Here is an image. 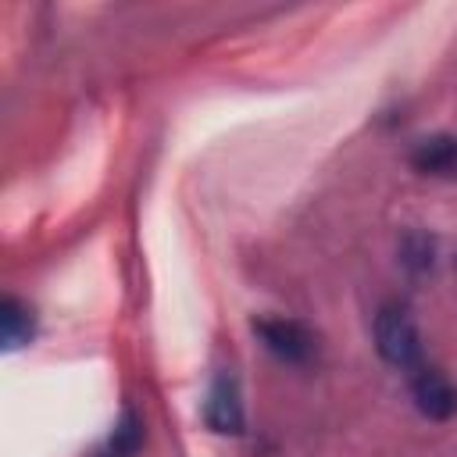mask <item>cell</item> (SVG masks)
<instances>
[{"instance_id":"cell-1","label":"cell","mask_w":457,"mask_h":457,"mask_svg":"<svg viewBox=\"0 0 457 457\" xmlns=\"http://www.w3.org/2000/svg\"><path fill=\"white\" fill-rule=\"evenodd\" d=\"M375 346L378 353L396 368H414L421 357V339L403 307H382L375 314Z\"/></svg>"},{"instance_id":"cell-7","label":"cell","mask_w":457,"mask_h":457,"mask_svg":"<svg viewBox=\"0 0 457 457\" xmlns=\"http://www.w3.org/2000/svg\"><path fill=\"white\" fill-rule=\"evenodd\" d=\"M107 446L118 457H136L139 453V446H143V421L136 418V411H121V418L114 421V428L107 436Z\"/></svg>"},{"instance_id":"cell-8","label":"cell","mask_w":457,"mask_h":457,"mask_svg":"<svg viewBox=\"0 0 457 457\" xmlns=\"http://www.w3.org/2000/svg\"><path fill=\"white\" fill-rule=\"evenodd\" d=\"M400 253H403V264H407L411 271H425V268H432V239H428L425 232H411V236L403 239Z\"/></svg>"},{"instance_id":"cell-5","label":"cell","mask_w":457,"mask_h":457,"mask_svg":"<svg viewBox=\"0 0 457 457\" xmlns=\"http://www.w3.org/2000/svg\"><path fill=\"white\" fill-rule=\"evenodd\" d=\"M411 164L425 175H457V136H425L411 150Z\"/></svg>"},{"instance_id":"cell-6","label":"cell","mask_w":457,"mask_h":457,"mask_svg":"<svg viewBox=\"0 0 457 457\" xmlns=\"http://www.w3.org/2000/svg\"><path fill=\"white\" fill-rule=\"evenodd\" d=\"M32 328H36L32 311H29L18 296H7V300L0 303V336H4V346H7V350L25 346V343L32 339Z\"/></svg>"},{"instance_id":"cell-9","label":"cell","mask_w":457,"mask_h":457,"mask_svg":"<svg viewBox=\"0 0 457 457\" xmlns=\"http://www.w3.org/2000/svg\"><path fill=\"white\" fill-rule=\"evenodd\" d=\"M93 457H118V453H114V450H111V446H107V443H104V450H96V453H93Z\"/></svg>"},{"instance_id":"cell-4","label":"cell","mask_w":457,"mask_h":457,"mask_svg":"<svg viewBox=\"0 0 457 457\" xmlns=\"http://www.w3.org/2000/svg\"><path fill=\"white\" fill-rule=\"evenodd\" d=\"M411 396H414L418 411L425 418H432V421H443V418H450L457 411V389L436 368H418V375L411 378Z\"/></svg>"},{"instance_id":"cell-3","label":"cell","mask_w":457,"mask_h":457,"mask_svg":"<svg viewBox=\"0 0 457 457\" xmlns=\"http://www.w3.org/2000/svg\"><path fill=\"white\" fill-rule=\"evenodd\" d=\"M204 421L221 432V436H239L243 432V400H239V382L221 371L211 389H207V400H204Z\"/></svg>"},{"instance_id":"cell-2","label":"cell","mask_w":457,"mask_h":457,"mask_svg":"<svg viewBox=\"0 0 457 457\" xmlns=\"http://www.w3.org/2000/svg\"><path fill=\"white\" fill-rule=\"evenodd\" d=\"M253 332L286 364H303L314 353V336L307 332V325H300L293 318H257Z\"/></svg>"}]
</instances>
